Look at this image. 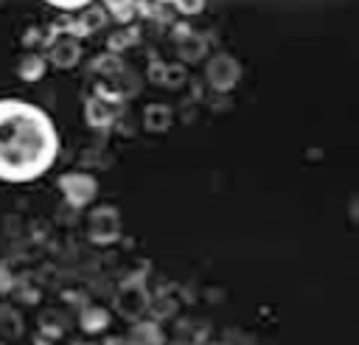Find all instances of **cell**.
<instances>
[{
    "label": "cell",
    "mask_w": 359,
    "mask_h": 345,
    "mask_svg": "<svg viewBox=\"0 0 359 345\" xmlns=\"http://www.w3.org/2000/svg\"><path fill=\"white\" fill-rule=\"evenodd\" d=\"M50 3H56V6H81L84 0H50Z\"/></svg>",
    "instance_id": "2"
},
{
    "label": "cell",
    "mask_w": 359,
    "mask_h": 345,
    "mask_svg": "<svg viewBox=\"0 0 359 345\" xmlns=\"http://www.w3.org/2000/svg\"><path fill=\"white\" fill-rule=\"evenodd\" d=\"M53 151V126L36 107L22 101H0V177H36L50 165Z\"/></svg>",
    "instance_id": "1"
}]
</instances>
